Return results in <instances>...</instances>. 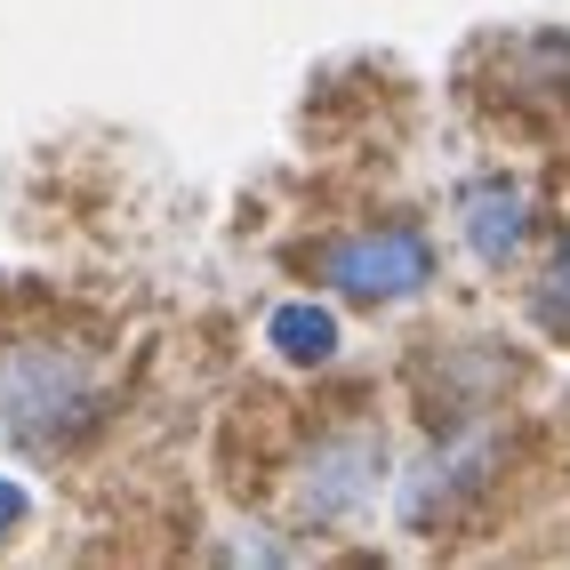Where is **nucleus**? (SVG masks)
Wrapping results in <instances>:
<instances>
[{
    "instance_id": "obj_1",
    "label": "nucleus",
    "mask_w": 570,
    "mask_h": 570,
    "mask_svg": "<svg viewBox=\"0 0 570 570\" xmlns=\"http://www.w3.org/2000/svg\"><path fill=\"white\" fill-rule=\"evenodd\" d=\"M314 274L354 306H402V297L434 282V242H426V225L386 217V225H362V234H337L314 257Z\"/></svg>"
},
{
    "instance_id": "obj_2",
    "label": "nucleus",
    "mask_w": 570,
    "mask_h": 570,
    "mask_svg": "<svg viewBox=\"0 0 570 570\" xmlns=\"http://www.w3.org/2000/svg\"><path fill=\"white\" fill-rule=\"evenodd\" d=\"M377 482H386V442L377 426H330L306 442L297 459V482H289V514L314 522V530H346L370 514Z\"/></svg>"
},
{
    "instance_id": "obj_3",
    "label": "nucleus",
    "mask_w": 570,
    "mask_h": 570,
    "mask_svg": "<svg viewBox=\"0 0 570 570\" xmlns=\"http://www.w3.org/2000/svg\"><path fill=\"white\" fill-rule=\"evenodd\" d=\"M89 410L97 402H89L81 362H65L49 346H24V354L0 362V426H9L24 450H65Z\"/></svg>"
},
{
    "instance_id": "obj_4",
    "label": "nucleus",
    "mask_w": 570,
    "mask_h": 570,
    "mask_svg": "<svg viewBox=\"0 0 570 570\" xmlns=\"http://www.w3.org/2000/svg\"><path fill=\"white\" fill-rule=\"evenodd\" d=\"M490 459H499V442H490L482 426L450 434L442 450H426V459L410 466V482H402V530H442L450 514H459V499H474V490L490 482Z\"/></svg>"
},
{
    "instance_id": "obj_5",
    "label": "nucleus",
    "mask_w": 570,
    "mask_h": 570,
    "mask_svg": "<svg viewBox=\"0 0 570 570\" xmlns=\"http://www.w3.org/2000/svg\"><path fill=\"white\" fill-rule=\"evenodd\" d=\"M459 225H466V249L482 265H514L530 249V225H539V209H530L522 185L507 177H474L466 194H459Z\"/></svg>"
},
{
    "instance_id": "obj_6",
    "label": "nucleus",
    "mask_w": 570,
    "mask_h": 570,
    "mask_svg": "<svg viewBox=\"0 0 570 570\" xmlns=\"http://www.w3.org/2000/svg\"><path fill=\"white\" fill-rule=\"evenodd\" d=\"M265 337H274V354H282V362L322 370V362L337 354V314H330V306H314V297H289V306H274Z\"/></svg>"
},
{
    "instance_id": "obj_7",
    "label": "nucleus",
    "mask_w": 570,
    "mask_h": 570,
    "mask_svg": "<svg viewBox=\"0 0 570 570\" xmlns=\"http://www.w3.org/2000/svg\"><path fill=\"white\" fill-rule=\"evenodd\" d=\"M530 322H539L547 337H570V234H562V249L547 257L539 289H530Z\"/></svg>"
},
{
    "instance_id": "obj_8",
    "label": "nucleus",
    "mask_w": 570,
    "mask_h": 570,
    "mask_svg": "<svg viewBox=\"0 0 570 570\" xmlns=\"http://www.w3.org/2000/svg\"><path fill=\"white\" fill-rule=\"evenodd\" d=\"M24 522V490L9 482V474H0V539H9V530Z\"/></svg>"
}]
</instances>
